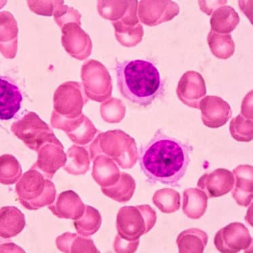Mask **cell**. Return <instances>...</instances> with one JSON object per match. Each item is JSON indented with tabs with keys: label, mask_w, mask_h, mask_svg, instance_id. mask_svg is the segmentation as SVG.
I'll return each mask as SVG.
<instances>
[{
	"label": "cell",
	"mask_w": 253,
	"mask_h": 253,
	"mask_svg": "<svg viewBox=\"0 0 253 253\" xmlns=\"http://www.w3.org/2000/svg\"><path fill=\"white\" fill-rule=\"evenodd\" d=\"M234 184L233 173L224 168L205 173L197 182L198 188L206 193L208 198H217L226 195L232 191Z\"/></svg>",
	"instance_id": "16"
},
{
	"label": "cell",
	"mask_w": 253,
	"mask_h": 253,
	"mask_svg": "<svg viewBox=\"0 0 253 253\" xmlns=\"http://www.w3.org/2000/svg\"><path fill=\"white\" fill-rule=\"evenodd\" d=\"M139 244V240L128 241L117 235L114 241V249L116 253H135Z\"/></svg>",
	"instance_id": "40"
},
{
	"label": "cell",
	"mask_w": 253,
	"mask_h": 253,
	"mask_svg": "<svg viewBox=\"0 0 253 253\" xmlns=\"http://www.w3.org/2000/svg\"><path fill=\"white\" fill-rule=\"evenodd\" d=\"M92 176L96 183L102 187L116 184L121 178L119 166L112 159L104 155H99L93 160Z\"/></svg>",
	"instance_id": "20"
},
{
	"label": "cell",
	"mask_w": 253,
	"mask_h": 253,
	"mask_svg": "<svg viewBox=\"0 0 253 253\" xmlns=\"http://www.w3.org/2000/svg\"><path fill=\"white\" fill-rule=\"evenodd\" d=\"M55 245L62 253H99L91 238L72 232H65L58 236Z\"/></svg>",
	"instance_id": "24"
},
{
	"label": "cell",
	"mask_w": 253,
	"mask_h": 253,
	"mask_svg": "<svg viewBox=\"0 0 253 253\" xmlns=\"http://www.w3.org/2000/svg\"><path fill=\"white\" fill-rule=\"evenodd\" d=\"M214 244L220 253H237L252 248L253 238L245 225L234 222L216 233Z\"/></svg>",
	"instance_id": "10"
},
{
	"label": "cell",
	"mask_w": 253,
	"mask_h": 253,
	"mask_svg": "<svg viewBox=\"0 0 253 253\" xmlns=\"http://www.w3.org/2000/svg\"><path fill=\"white\" fill-rule=\"evenodd\" d=\"M241 115L246 119L253 120V90L244 98L241 105Z\"/></svg>",
	"instance_id": "41"
},
{
	"label": "cell",
	"mask_w": 253,
	"mask_h": 253,
	"mask_svg": "<svg viewBox=\"0 0 253 253\" xmlns=\"http://www.w3.org/2000/svg\"><path fill=\"white\" fill-rule=\"evenodd\" d=\"M180 12L178 3L169 0H142L138 1V16L140 23L149 27L170 21Z\"/></svg>",
	"instance_id": "12"
},
{
	"label": "cell",
	"mask_w": 253,
	"mask_h": 253,
	"mask_svg": "<svg viewBox=\"0 0 253 253\" xmlns=\"http://www.w3.org/2000/svg\"><path fill=\"white\" fill-rule=\"evenodd\" d=\"M88 147L90 160L104 155L112 159L123 169H131L138 160L135 140L121 130L99 132Z\"/></svg>",
	"instance_id": "3"
},
{
	"label": "cell",
	"mask_w": 253,
	"mask_h": 253,
	"mask_svg": "<svg viewBox=\"0 0 253 253\" xmlns=\"http://www.w3.org/2000/svg\"><path fill=\"white\" fill-rule=\"evenodd\" d=\"M6 1H0V10L3 8L5 4H6Z\"/></svg>",
	"instance_id": "46"
},
{
	"label": "cell",
	"mask_w": 253,
	"mask_h": 253,
	"mask_svg": "<svg viewBox=\"0 0 253 253\" xmlns=\"http://www.w3.org/2000/svg\"><path fill=\"white\" fill-rule=\"evenodd\" d=\"M115 70L121 95L136 106L148 108L165 93V81L151 61H116Z\"/></svg>",
	"instance_id": "2"
},
{
	"label": "cell",
	"mask_w": 253,
	"mask_h": 253,
	"mask_svg": "<svg viewBox=\"0 0 253 253\" xmlns=\"http://www.w3.org/2000/svg\"><path fill=\"white\" fill-rule=\"evenodd\" d=\"M208 243V234L198 228L183 231L179 234L176 240L180 253H202Z\"/></svg>",
	"instance_id": "25"
},
{
	"label": "cell",
	"mask_w": 253,
	"mask_h": 253,
	"mask_svg": "<svg viewBox=\"0 0 253 253\" xmlns=\"http://www.w3.org/2000/svg\"><path fill=\"white\" fill-rule=\"evenodd\" d=\"M118 235L128 241L139 240L148 233V224L146 220L142 206H126L118 211L116 217Z\"/></svg>",
	"instance_id": "9"
},
{
	"label": "cell",
	"mask_w": 253,
	"mask_h": 253,
	"mask_svg": "<svg viewBox=\"0 0 253 253\" xmlns=\"http://www.w3.org/2000/svg\"><path fill=\"white\" fill-rule=\"evenodd\" d=\"M53 16L55 23L61 28L69 23L81 25V13L73 7L64 4V1H58Z\"/></svg>",
	"instance_id": "37"
},
{
	"label": "cell",
	"mask_w": 253,
	"mask_h": 253,
	"mask_svg": "<svg viewBox=\"0 0 253 253\" xmlns=\"http://www.w3.org/2000/svg\"><path fill=\"white\" fill-rule=\"evenodd\" d=\"M62 44L66 52L78 60H84L91 54L93 43L89 35L81 25L69 23L62 28Z\"/></svg>",
	"instance_id": "13"
},
{
	"label": "cell",
	"mask_w": 253,
	"mask_h": 253,
	"mask_svg": "<svg viewBox=\"0 0 253 253\" xmlns=\"http://www.w3.org/2000/svg\"><path fill=\"white\" fill-rule=\"evenodd\" d=\"M199 5L200 10L206 14L211 16L212 13L218 8L219 7L226 5L227 1H199Z\"/></svg>",
	"instance_id": "43"
},
{
	"label": "cell",
	"mask_w": 253,
	"mask_h": 253,
	"mask_svg": "<svg viewBox=\"0 0 253 253\" xmlns=\"http://www.w3.org/2000/svg\"><path fill=\"white\" fill-rule=\"evenodd\" d=\"M18 51V39L9 43H0V52L7 59L15 58Z\"/></svg>",
	"instance_id": "42"
},
{
	"label": "cell",
	"mask_w": 253,
	"mask_h": 253,
	"mask_svg": "<svg viewBox=\"0 0 253 253\" xmlns=\"http://www.w3.org/2000/svg\"><path fill=\"white\" fill-rule=\"evenodd\" d=\"M253 120L246 119L241 114L232 118L230 123L231 136L238 142H251L253 138Z\"/></svg>",
	"instance_id": "35"
},
{
	"label": "cell",
	"mask_w": 253,
	"mask_h": 253,
	"mask_svg": "<svg viewBox=\"0 0 253 253\" xmlns=\"http://www.w3.org/2000/svg\"><path fill=\"white\" fill-rule=\"evenodd\" d=\"M176 94L186 106L199 109L201 99L207 94L206 83L203 76L194 70L184 73L178 81Z\"/></svg>",
	"instance_id": "14"
},
{
	"label": "cell",
	"mask_w": 253,
	"mask_h": 253,
	"mask_svg": "<svg viewBox=\"0 0 253 253\" xmlns=\"http://www.w3.org/2000/svg\"><path fill=\"white\" fill-rule=\"evenodd\" d=\"M126 112L125 103L121 99L110 97L100 106L101 118L107 123L117 124L123 121Z\"/></svg>",
	"instance_id": "33"
},
{
	"label": "cell",
	"mask_w": 253,
	"mask_h": 253,
	"mask_svg": "<svg viewBox=\"0 0 253 253\" xmlns=\"http://www.w3.org/2000/svg\"><path fill=\"white\" fill-rule=\"evenodd\" d=\"M240 9L242 12L250 20L251 23H253V1H238Z\"/></svg>",
	"instance_id": "45"
},
{
	"label": "cell",
	"mask_w": 253,
	"mask_h": 253,
	"mask_svg": "<svg viewBox=\"0 0 253 253\" xmlns=\"http://www.w3.org/2000/svg\"><path fill=\"white\" fill-rule=\"evenodd\" d=\"M25 226V216L17 208L5 206L0 209V237H15L23 232Z\"/></svg>",
	"instance_id": "21"
},
{
	"label": "cell",
	"mask_w": 253,
	"mask_h": 253,
	"mask_svg": "<svg viewBox=\"0 0 253 253\" xmlns=\"http://www.w3.org/2000/svg\"><path fill=\"white\" fill-rule=\"evenodd\" d=\"M199 109L203 125L210 128H220L232 116L230 105L219 96H205L199 103Z\"/></svg>",
	"instance_id": "15"
},
{
	"label": "cell",
	"mask_w": 253,
	"mask_h": 253,
	"mask_svg": "<svg viewBox=\"0 0 253 253\" xmlns=\"http://www.w3.org/2000/svg\"><path fill=\"white\" fill-rule=\"evenodd\" d=\"M58 1H28L27 4L32 12L38 15L51 16Z\"/></svg>",
	"instance_id": "38"
},
{
	"label": "cell",
	"mask_w": 253,
	"mask_h": 253,
	"mask_svg": "<svg viewBox=\"0 0 253 253\" xmlns=\"http://www.w3.org/2000/svg\"><path fill=\"white\" fill-rule=\"evenodd\" d=\"M130 1H99L97 10L105 20L113 22L123 19L129 7Z\"/></svg>",
	"instance_id": "34"
},
{
	"label": "cell",
	"mask_w": 253,
	"mask_h": 253,
	"mask_svg": "<svg viewBox=\"0 0 253 253\" xmlns=\"http://www.w3.org/2000/svg\"><path fill=\"white\" fill-rule=\"evenodd\" d=\"M192 151V146L159 129L140 149V167L152 183L177 186L187 171Z\"/></svg>",
	"instance_id": "1"
},
{
	"label": "cell",
	"mask_w": 253,
	"mask_h": 253,
	"mask_svg": "<svg viewBox=\"0 0 253 253\" xmlns=\"http://www.w3.org/2000/svg\"><path fill=\"white\" fill-rule=\"evenodd\" d=\"M36 152L38 160L32 167L40 171L46 178L51 180L55 173L65 166L66 153L64 146L55 134L42 144Z\"/></svg>",
	"instance_id": "11"
},
{
	"label": "cell",
	"mask_w": 253,
	"mask_h": 253,
	"mask_svg": "<svg viewBox=\"0 0 253 253\" xmlns=\"http://www.w3.org/2000/svg\"><path fill=\"white\" fill-rule=\"evenodd\" d=\"M101 191L106 197L121 203L128 202L132 199L136 189V182L132 175L121 172V178L116 184L109 187H102Z\"/></svg>",
	"instance_id": "27"
},
{
	"label": "cell",
	"mask_w": 253,
	"mask_h": 253,
	"mask_svg": "<svg viewBox=\"0 0 253 253\" xmlns=\"http://www.w3.org/2000/svg\"><path fill=\"white\" fill-rule=\"evenodd\" d=\"M18 27L16 18L8 11L0 12V43L17 40Z\"/></svg>",
	"instance_id": "36"
},
{
	"label": "cell",
	"mask_w": 253,
	"mask_h": 253,
	"mask_svg": "<svg viewBox=\"0 0 253 253\" xmlns=\"http://www.w3.org/2000/svg\"><path fill=\"white\" fill-rule=\"evenodd\" d=\"M138 1H130L128 10L123 19L119 20L127 27H134L140 23L138 16Z\"/></svg>",
	"instance_id": "39"
},
{
	"label": "cell",
	"mask_w": 253,
	"mask_h": 253,
	"mask_svg": "<svg viewBox=\"0 0 253 253\" xmlns=\"http://www.w3.org/2000/svg\"><path fill=\"white\" fill-rule=\"evenodd\" d=\"M53 128L64 131L76 145L85 146L91 143L99 131L87 116L81 114L75 118H66L53 111L51 116Z\"/></svg>",
	"instance_id": "8"
},
{
	"label": "cell",
	"mask_w": 253,
	"mask_h": 253,
	"mask_svg": "<svg viewBox=\"0 0 253 253\" xmlns=\"http://www.w3.org/2000/svg\"><path fill=\"white\" fill-rule=\"evenodd\" d=\"M240 21V16L235 9L230 5H222L211 15V31L219 34H230L235 30Z\"/></svg>",
	"instance_id": "22"
},
{
	"label": "cell",
	"mask_w": 253,
	"mask_h": 253,
	"mask_svg": "<svg viewBox=\"0 0 253 253\" xmlns=\"http://www.w3.org/2000/svg\"><path fill=\"white\" fill-rule=\"evenodd\" d=\"M16 193L22 206L35 211L50 206L56 197V188L50 179L31 168L16 182Z\"/></svg>",
	"instance_id": "4"
},
{
	"label": "cell",
	"mask_w": 253,
	"mask_h": 253,
	"mask_svg": "<svg viewBox=\"0 0 253 253\" xmlns=\"http://www.w3.org/2000/svg\"><path fill=\"white\" fill-rule=\"evenodd\" d=\"M23 95L8 79L0 77V121L12 119L21 108Z\"/></svg>",
	"instance_id": "18"
},
{
	"label": "cell",
	"mask_w": 253,
	"mask_h": 253,
	"mask_svg": "<svg viewBox=\"0 0 253 253\" xmlns=\"http://www.w3.org/2000/svg\"><path fill=\"white\" fill-rule=\"evenodd\" d=\"M253 166L240 165L232 171L234 176L232 197L238 206L249 207L253 201Z\"/></svg>",
	"instance_id": "19"
},
{
	"label": "cell",
	"mask_w": 253,
	"mask_h": 253,
	"mask_svg": "<svg viewBox=\"0 0 253 253\" xmlns=\"http://www.w3.org/2000/svg\"><path fill=\"white\" fill-rule=\"evenodd\" d=\"M49 210L58 218L77 220L84 214L85 205L76 192L66 191L55 197Z\"/></svg>",
	"instance_id": "17"
},
{
	"label": "cell",
	"mask_w": 253,
	"mask_h": 253,
	"mask_svg": "<svg viewBox=\"0 0 253 253\" xmlns=\"http://www.w3.org/2000/svg\"><path fill=\"white\" fill-rule=\"evenodd\" d=\"M0 253H25V251L11 240L0 237Z\"/></svg>",
	"instance_id": "44"
},
{
	"label": "cell",
	"mask_w": 253,
	"mask_h": 253,
	"mask_svg": "<svg viewBox=\"0 0 253 253\" xmlns=\"http://www.w3.org/2000/svg\"><path fill=\"white\" fill-rule=\"evenodd\" d=\"M153 203L164 213H173L180 210V195L172 188L158 190L153 197Z\"/></svg>",
	"instance_id": "32"
},
{
	"label": "cell",
	"mask_w": 253,
	"mask_h": 253,
	"mask_svg": "<svg viewBox=\"0 0 253 253\" xmlns=\"http://www.w3.org/2000/svg\"><path fill=\"white\" fill-rule=\"evenodd\" d=\"M81 77L83 89L88 99L102 103L112 96V77L102 63L95 60L86 61L81 68Z\"/></svg>",
	"instance_id": "5"
},
{
	"label": "cell",
	"mask_w": 253,
	"mask_h": 253,
	"mask_svg": "<svg viewBox=\"0 0 253 253\" xmlns=\"http://www.w3.org/2000/svg\"><path fill=\"white\" fill-rule=\"evenodd\" d=\"M23 175V168L14 156L4 154L0 156V184L13 185Z\"/></svg>",
	"instance_id": "31"
},
{
	"label": "cell",
	"mask_w": 253,
	"mask_h": 253,
	"mask_svg": "<svg viewBox=\"0 0 253 253\" xmlns=\"http://www.w3.org/2000/svg\"><path fill=\"white\" fill-rule=\"evenodd\" d=\"M11 130L28 148L35 151L54 135L49 125L33 112H28L23 118L13 123Z\"/></svg>",
	"instance_id": "6"
},
{
	"label": "cell",
	"mask_w": 253,
	"mask_h": 253,
	"mask_svg": "<svg viewBox=\"0 0 253 253\" xmlns=\"http://www.w3.org/2000/svg\"><path fill=\"white\" fill-rule=\"evenodd\" d=\"M66 163L64 169L66 172L73 175L85 174L90 169L89 151L83 146L74 145L66 153Z\"/></svg>",
	"instance_id": "26"
},
{
	"label": "cell",
	"mask_w": 253,
	"mask_h": 253,
	"mask_svg": "<svg viewBox=\"0 0 253 253\" xmlns=\"http://www.w3.org/2000/svg\"><path fill=\"white\" fill-rule=\"evenodd\" d=\"M208 43L214 56L221 60H228L235 52V43L230 34H219L210 31Z\"/></svg>",
	"instance_id": "28"
},
{
	"label": "cell",
	"mask_w": 253,
	"mask_h": 253,
	"mask_svg": "<svg viewBox=\"0 0 253 253\" xmlns=\"http://www.w3.org/2000/svg\"><path fill=\"white\" fill-rule=\"evenodd\" d=\"M102 217L99 211L89 206H85V211L81 218L74 221L77 233L85 237H90L97 233L101 228Z\"/></svg>",
	"instance_id": "29"
},
{
	"label": "cell",
	"mask_w": 253,
	"mask_h": 253,
	"mask_svg": "<svg viewBox=\"0 0 253 253\" xmlns=\"http://www.w3.org/2000/svg\"><path fill=\"white\" fill-rule=\"evenodd\" d=\"M82 84L75 81L62 83L53 95V111L66 118H75L83 114L87 103Z\"/></svg>",
	"instance_id": "7"
},
{
	"label": "cell",
	"mask_w": 253,
	"mask_h": 253,
	"mask_svg": "<svg viewBox=\"0 0 253 253\" xmlns=\"http://www.w3.org/2000/svg\"><path fill=\"white\" fill-rule=\"evenodd\" d=\"M208 197L199 188H189L183 193L182 211L189 219H200L206 213Z\"/></svg>",
	"instance_id": "23"
},
{
	"label": "cell",
	"mask_w": 253,
	"mask_h": 253,
	"mask_svg": "<svg viewBox=\"0 0 253 253\" xmlns=\"http://www.w3.org/2000/svg\"><path fill=\"white\" fill-rule=\"evenodd\" d=\"M115 37L118 43L126 47H133L143 40L144 29L141 23L134 27H127L121 21L113 22Z\"/></svg>",
	"instance_id": "30"
}]
</instances>
